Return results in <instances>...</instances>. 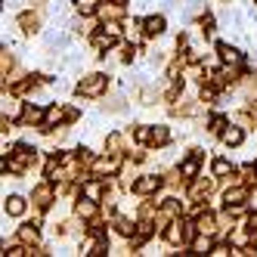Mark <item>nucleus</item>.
I'll use <instances>...</instances> for the list:
<instances>
[{"mask_svg":"<svg viewBox=\"0 0 257 257\" xmlns=\"http://www.w3.org/2000/svg\"><path fill=\"white\" fill-rule=\"evenodd\" d=\"M149 143L152 146H164V143H168V127H155L152 137H149Z\"/></svg>","mask_w":257,"mask_h":257,"instance_id":"obj_22","label":"nucleus"},{"mask_svg":"<svg viewBox=\"0 0 257 257\" xmlns=\"http://www.w3.org/2000/svg\"><path fill=\"white\" fill-rule=\"evenodd\" d=\"M47 118V112H41L38 105H25L22 108V124H38V121H44Z\"/></svg>","mask_w":257,"mask_h":257,"instance_id":"obj_9","label":"nucleus"},{"mask_svg":"<svg viewBox=\"0 0 257 257\" xmlns=\"http://www.w3.org/2000/svg\"><path fill=\"white\" fill-rule=\"evenodd\" d=\"M254 245H257V238H254Z\"/></svg>","mask_w":257,"mask_h":257,"instance_id":"obj_35","label":"nucleus"},{"mask_svg":"<svg viewBox=\"0 0 257 257\" xmlns=\"http://www.w3.org/2000/svg\"><path fill=\"white\" fill-rule=\"evenodd\" d=\"M245 195H248V189H242V186H232V189H226L223 201H226V205H242V201H245Z\"/></svg>","mask_w":257,"mask_h":257,"instance_id":"obj_11","label":"nucleus"},{"mask_svg":"<svg viewBox=\"0 0 257 257\" xmlns=\"http://www.w3.org/2000/svg\"><path fill=\"white\" fill-rule=\"evenodd\" d=\"M105 90V75H90L78 84V96H99Z\"/></svg>","mask_w":257,"mask_h":257,"instance_id":"obj_2","label":"nucleus"},{"mask_svg":"<svg viewBox=\"0 0 257 257\" xmlns=\"http://www.w3.org/2000/svg\"><path fill=\"white\" fill-rule=\"evenodd\" d=\"M78 217L81 220H90V217H96V201L93 198H84V201H78Z\"/></svg>","mask_w":257,"mask_h":257,"instance_id":"obj_10","label":"nucleus"},{"mask_svg":"<svg viewBox=\"0 0 257 257\" xmlns=\"http://www.w3.org/2000/svg\"><path fill=\"white\" fill-rule=\"evenodd\" d=\"M102 189H105V186H102V183H87V186H84V192H87V198H93V201H96V198L102 195Z\"/></svg>","mask_w":257,"mask_h":257,"instance_id":"obj_25","label":"nucleus"},{"mask_svg":"<svg viewBox=\"0 0 257 257\" xmlns=\"http://www.w3.org/2000/svg\"><path fill=\"white\" fill-rule=\"evenodd\" d=\"M121 13H124L121 4H112V0H105V4L96 10V16H99L102 22H115V19H121Z\"/></svg>","mask_w":257,"mask_h":257,"instance_id":"obj_4","label":"nucleus"},{"mask_svg":"<svg viewBox=\"0 0 257 257\" xmlns=\"http://www.w3.org/2000/svg\"><path fill=\"white\" fill-rule=\"evenodd\" d=\"M19 238H22L25 245H38V229H34V226H22L19 229Z\"/></svg>","mask_w":257,"mask_h":257,"instance_id":"obj_20","label":"nucleus"},{"mask_svg":"<svg viewBox=\"0 0 257 257\" xmlns=\"http://www.w3.org/2000/svg\"><path fill=\"white\" fill-rule=\"evenodd\" d=\"M211 131H214V134H223V131H226V121L220 118V115H217V118H211Z\"/></svg>","mask_w":257,"mask_h":257,"instance_id":"obj_28","label":"nucleus"},{"mask_svg":"<svg viewBox=\"0 0 257 257\" xmlns=\"http://www.w3.org/2000/svg\"><path fill=\"white\" fill-rule=\"evenodd\" d=\"M112 4H124V0H112Z\"/></svg>","mask_w":257,"mask_h":257,"instance_id":"obj_34","label":"nucleus"},{"mask_svg":"<svg viewBox=\"0 0 257 257\" xmlns=\"http://www.w3.org/2000/svg\"><path fill=\"white\" fill-rule=\"evenodd\" d=\"M164 238H168L171 245H180V242H186V223H180V220H174V223L168 226V232H164Z\"/></svg>","mask_w":257,"mask_h":257,"instance_id":"obj_5","label":"nucleus"},{"mask_svg":"<svg viewBox=\"0 0 257 257\" xmlns=\"http://www.w3.org/2000/svg\"><path fill=\"white\" fill-rule=\"evenodd\" d=\"M140 143H149V137H152V131H149V127H137V134H134Z\"/></svg>","mask_w":257,"mask_h":257,"instance_id":"obj_29","label":"nucleus"},{"mask_svg":"<svg viewBox=\"0 0 257 257\" xmlns=\"http://www.w3.org/2000/svg\"><path fill=\"white\" fill-rule=\"evenodd\" d=\"M38 22H41V19H38V16H31V13H25L22 19H19V25H22L25 31H38Z\"/></svg>","mask_w":257,"mask_h":257,"instance_id":"obj_23","label":"nucleus"},{"mask_svg":"<svg viewBox=\"0 0 257 257\" xmlns=\"http://www.w3.org/2000/svg\"><path fill=\"white\" fill-rule=\"evenodd\" d=\"M248 229H251V235L257 232V214H251V220H248Z\"/></svg>","mask_w":257,"mask_h":257,"instance_id":"obj_32","label":"nucleus"},{"mask_svg":"<svg viewBox=\"0 0 257 257\" xmlns=\"http://www.w3.org/2000/svg\"><path fill=\"white\" fill-rule=\"evenodd\" d=\"M115 229H118L121 235H131V232H137V226H134L127 217H118V220H115Z\"/></svg>","mask_w":257,"mask_h":257,"instance_id":"obj_21","label":"nucleus"},{"mask_svg":"<svg viewBox=\"0 0 257 257\" xmlns=\"http://www.w3.org/2000/svg\"><path fill=\"white\" fill-rule=\"evenodd\" d=\"M220 137H223L226 146H238V143H242V131H238V127H226V131L220 134Z\"/></svg>","mask_w":257,"mask_h":257,"instance_id":"obj_17","label":"nucleus"},{"mask_svg":"<svg viewBox=\"0 0 257 257\" xmlns=\"http://www.w3.org/2000/svg\"><path fill=\"white\" fill-rule=\"evenodd\" d=\"M134 189H137L140 195H149V192L161 189V177H155V174H149V177H140V180L134 183Z\"/></svg>","mask_w":257,"mask_h":257,"instance_id":"obj_3","label":"nucleus"},{"mask_svg":"<svg viewBox=\"0 0 257 257\" xmlns=\"http://www.w3.org/2000/svg\"><path fill=\"white\" fill-rule=\"evenodd\" d=\"M143 31H146V34H161V31H164V19H161V16L146 19V22H143Z\"/></svg>","mask_w":257,"mask_h":257,"instance_id":"obj_13","label":"nucleus"},{"mask_svg":"<svg viewBox=\"0 0 257 257\" xmlns=\"http://www.w3.org/2000/svg\"><path fill=\"white\" fill-rule=\"evenodd\" d=\"M254 168H257V161H254Z\"/></svg>","mask_w":257,"mask_h":257,"instance_id":"obj_36","label":"nucleus"},{"mask_svg":"<svg viewBox=\"0 0 257 257\" xmlns=\"http://www.w3.org/2000/svg\"><path fill=\"white\" fill-rule=\"evenodd\" d=\"M195 226H198V232H205V235H214V232H217V220H214V214L201 211V214H198V220H195Z\"/></svg>","mask_w":257,"mask_h":257,"instance_id":"obj_6","label":"nucleus"},{"mask_svg":"<svg viewBox=\"0 0 257 257\" xmlns=\"http://www.w3.org/2000/svg\"><path fill=\"white\" fill-rule=\"evenodd\" d=\"M198 161H201V155L195 152L186 164H183V171H180V174H183V177H195V174H198Z\"/></svg>","mask_w":257,"mask_h":257,"instance_id":"obj_19","label":"nucleus"},{"mask_svg":"<svg viewBox=\"0 0 257 257\" xmlns=\"http://www.w3.org/2000/svg\"><path fill=\"white\" fill-rule=\"evenodd\" d=\"M7 214H13V217H19V214H25V201H22L19 195H13V198H7Z\"/></svg>","mask_w":257,"mask_h":257,"instance_id":"obj_16","label":"nucleus"},{"mask_svg":"<svg viewBox=\"0 0 257 257\" xmlns=\"http://www.w3.org/2000/svg\"><path fill=\"white\" fill-rule=\"evenodd\" d=\"M44 121H47L44 127H50V124H59V121H65V112H62L59 105H53V108H47V118H44Z\"/></svg>","mask_w":257,"mask_h":257,"instance_id":"obj_18","label":"nucleus"},{"mask_svg":"<svg viewBox=\"0 0 257 257\" xmlns=\"http://www.w3.org/2000/svg\"><path fill=\"white\" fill-rule=\"evenodd\" d=\"M214 248H211V235H205L201 232V238H195L192 242V254H211Z\"/></svg>","mask_w":257,"mask_h":257,"instance_id":"obj_15","label":"nucleus"},{"mask_svg":"<svg viewBox=\"0 0 257 257\" xmlns=\"http://www.w3.org/2000/svg\"><path fill=\"white\" fill-rule=\"evenodd\" d=\"M105 146H108V152H112V155H118V152H121V146H124V137H121V134H112Z\"/></svg>","mask_w":257,"mask_h":257,"instance_id":"obj_24","label":"nucleus"},{"mask_svg":"<svg viewBox=\"0 0 257 257\" xmlns=\"http://www.w3.org/2000/svg\"><path fill=\"white\" fill-rule=\"evenodd\" d=\"M115 44V34L112 31H102V34H93V47L96 50H108V47H112Z\"/></svg>","mask_w":257,"mask_h":257,"instance_id":"obj_14","label":"nucleus"},{"mask_svg":"<svg viewBox=\"0 0 257 257\" xmlns=\"http://www.w3.org/2000/svg\"><path fill=\"white\" fill-rule=\"evenodd\" d=\"M211 25H214V19H211V16H205V19H201V31H211Z\"/></svg>","mask_w":257,"mask_h":257,"instance_id":"obj_31","label":"nucleus"},{"mask_svg":"<svg viewBox=\"0 0 257 257\" xmlns=\"http://www.w3.org/2000/svg\"><path fill=\"white\" fill-rule=\"evenodd\" d=\"M28 164H34V152H28L25 146H16L10 161H4V171H13V174H22Z\"/></svg>","mask_w":257,"mask_h":257,"instance_id":"obj_1","label":"nucleus"},{"mask_svg":"<svg viewBox=\"0 0 257 257\" xmlns=\"http://www.w3.org/2000/svg\"><path fill=\"white\" fill-rule=\"evenodd\" d=\"M10 68H13V56H7V53H4V59H0V71H4V78H7Z\"/></svg>","mask_w":257,"mask_h":257,"instance_id":"obj_30","label":"nucleus"},{"mask_svg":"<svg viewBox=\"0 0 257 257\" xmlns=\"http://www.w3.org/2000/svg\"><path fill=\"white\" fill-rule=\"evenodd\" d=\"M214 174H217V177H226V174H232V164H229V161H223V158H220V161H214Z\"/></svg>","mask_w":257,"mask_h":257,"instance_id":"obj_26","label":"nucleus"},{"mask_svg":"<svg viewBox=\"0 0 257 257\" xmlns=\"http://www.w3.org/2000/svg\"><path fill=\"white\" fill-rule=\"evenodd\" d=\"M198 112V105H192V102H186V105H174V115H195Z\"/></svg>","mask_w":257,"mask_h":257,"instance_id":"obj_27","label":"nucleus"},{"mask_svg":"<svg viewBox=\"0 0 257 257\" xmlns=\"http://www.w3.org/2000/svg\"><path fill=\"white\" fill-rule=\"evenodd\" d=\"M78 7H81V13H84V16H90V13H93V4H78Z\"/></svg>","mask_w":257,"mask_h":257,"instance_id":"obj_33","label":"nucleus"},{"mask_svg":"<svg viewBox=\"0 0 257 257\" xmlns=\"http://www.w3.org/2000/svg\"><path fill=\"white\" fill-rule=\"evenodd\" d=\"M217 50H220V56H223V62H229V65H238V62H242V56H238V50H232L229 44H220Z\"/></svg>","mask_w":257,"mask_h":257,"instance_id":"obj_12","label":"nucleus"},{"mask_svg":"<svg viewBox=\"0 0 257 257\" xmlns=\"http://www.w3.org/2000/svg\"><path fill=\"white\" fill-rule=\"evenodd\" d=\"M34 205H38V208H47L50 205V201H53V189H50V183H41V186L38 189H34Z\"/></svg>","mask_w":257,"mask_h":257,"instance_id":"obj_7","label":"nucleus"},{"mask_svg":"<svg viewBox=\"0 0 257 257\" xmlns=\"http://www.w3.org/2000/svg\"><path fill=\"white\" fill-rule=\"evenodd\" d=\"M93 168H96V174H118L121 161L118 158H99V161H93Z\"/></svg>","mask_w":257,"mask_h":257,"instance_id":"obj_8","label":"nucleus"}]
</instances>
